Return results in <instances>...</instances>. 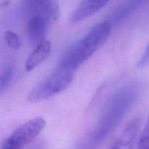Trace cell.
Masks as SVG:
<instances>
[{"instance_id":"obj_4","label":"cell","mask_w":149,"mask_h":149,"mask_svg":"<svg viewBox=\"0 0 149 149\" xmlns=\"http://www.w3.org/2000/svg\"><path fill=\"white\" fill-rule=\"evenodd\" d=\"M23 10L27 17L42 15L50 23L60 16V7L55 0H23Z\"/></svg>"},{"instance_id":"obj_7","label":"cell","mask_w":149,"mask_h":149,"mask_svg":"<svg viewBox=\"0 0 149 149\" xmlns=\"http://www.w3.org/2000/svg\"><path fill=\"white\" fill-rule=\"evenodd\" d=\"M140 127V119H132L123 130L110 149H132Z\"/></svg>"},{"instance_id":"obj_10","label":"cell","mask_w":149,"mask_h":149,"mask_svg":"<svg viewBox=\"0 0 149 149\" xmlns=\"http://www.w3.org/2000/svg\"><path fill=\"white\" fill-rule=\"evenodd\" d=\"M4 39L8 46L15 50H18L21 47L20 39L14 32L10 31H6L4 33Z\"/></svg>"},{"instance_id":"obj_3","label":"cell","mask_w":149,"mask_h":149,"mask_svg":"<svg viewBox=\"0 0 149 149\" xmlns=\"http://www.w3.org/2000/svg\"><path fill=\"white\" fill-rule=\"evenodd\" d=\"M45 125L46 122L42 117L28 121L3 141L1 149H23L39 135Z\"/></svg>"},{"instance_id":"obj_9","label":"cell","mask_w":149,"mask_h":149,"mask_svg":"<svg viewBox=\"0 0 149 149\" xmlns=\"http://www.w3.org/2000/svg\"><path fill=\"white\" fill-rule=\"evenodd\" d=\"M14 69L13 65H8L1 71L0 77V91L3 92L11 82L13 79Z\"/></svg>"},{"instance_id":"obj_11","label":"cell","mask_w":149,"mask_h":149,"mask_svg":"<svg viewBox=\"0 0 149 149\" xmlns=\"http://www.w3.org/2000/svg\"><path fill=\"white\" fill-rule=\"evenodd\" d=\"M138 149H149V116L140 138Z\"/></svg>"},{"instance_id":"obj_6","label":"cell","mask_w":149,"mask_h":149,"mask_svg":"<svg viewBox=\"0 0 149 149\" xmlns=\"http://www.w3.org/2000/svg\"><path fill=\"white\" fill-rule=\"evenodd\" d=\"M110 0H82L71 17L73 23H79L97 13L103 8Z\"/></svg>"},{"instance_id":"obj_1","label":"cell","mask_w":149,"mask_h":149,"mask_svg":"<svg viewBox=\"0 0 149 149\" xmlns=\"http://www.w3.org/2000/svg\"><path fill=\"white\" fill-rule=\"evenodd\" d=\"M111 28L109 21L93 26L84 37L65 51L56 69L74 72L106 43L110 35Z\"/></svg>"},{"instance_id":"obj_8","label":"cell","mask_w":149,"mask_h":149,"mask_svg":"<svg viewBox=\"0 0 149 149\" xmlns=\"http://www.w3.org/2000/svg\"><path fill=\"white\" fill-rule=\"evenodd\" d=\"M51 44L48 40H45L36 46L34 50L28 58L25 64L27 71H31L43 63L50 55Z\"/></svg>"},{"instance_id":"obj_12","label":"cell","mask_w":149,"mask_h":149,"mask_svg":"<svg viewBox=\"0 0 149 149\" xmlns=\"http://www.w3.org/2000/svg\"><path fill=\"white\" fill-rule=\"evenodd\" d=\"M148 65H149V44L138 63V66L139 68H144Z\"/></svg>"},{"instance_id":"obj_5","label":"cell","mask_w":149,"mask_h":149,"mask_svg":"<svg viewBox=\"0 0 149 149\" xmlns=\"http://www.w3.org/2000/svg\"><path fill=\"white\" fill-rule=\"evenodd\" d=\"M51 24L52 23L42 15H33L29 17L27 33L31 42L37 46L45 41L47 31Z\"/></svg>"},{"instance_id":"obj_2","label":"cell","mask_w":149,"mask_h":149,"mask_svg":"<svg viewBox=\"0 0 149 149\" xmlns=\"http://www.w3.org/2000/svg\"><path fill=\"white\" fill-rule=\"evenodd\" d=\"M74 79V72L55 68L52 74L39 83L31 91L28 100L31 103L45 101L66 90Z\"/></svg>"}]
</instances>
